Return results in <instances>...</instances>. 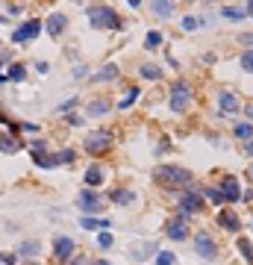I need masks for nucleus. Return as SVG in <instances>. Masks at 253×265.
Wrapping results in <instances>:
<instances>
[{
	"mask_svg": "<svg viewBox=\"0 0 253 265\" xmlns=\"http://www.w3.org/2000/svg\"><path fill=\"white\" fill-rule=\"evenodd\" d=\"M153 177H156L162 186H180V183L192 180V174L186 168H177V165H159V168L153 171Z\"/></svg>",
	"mask_w": 253,
	"mask_h": 265,
	"instance_id": "nucleus-1",
	"label": "nucleus"
},
{
	"mask_svg": "<svg viewBox=\"0 0 253 265\" xmlns=\"http://www.w3.org/2000/svg\"><path fill=\"white\" fill-rule=\"evenodd\" d=\"M83 145L88 153H106L109 147H112V132L106 130H95V132H88L83 139Z\"/></svg>",
	"mask_w": 253,
	"mask_h": 265,
	"instance_id": "nucleus-2",
	"label": "nucleus"
},
{
	"mask_svg": "<svg viewBox=\"0 0 253 265\" xmlns=\"http://www.w3.org/2000/svg\"><path fill=\"white\" fill-rule=\"evenodd\" d=\"M88 21H91V27H121L118 24V15L112 12L109 6H88Z\"/></svg>",
	"mask_w": 253,
	"mask_h": 265,
	"instance_id": "nucleus-3",
	"label": "nucleus"
},
{
	"mask_svg": "<svg viewBox=\"0 0 253 265\" xmlns=\"http://www.w3.org/2000/svg\"><path fill=\"white\" fill-rule=\"evenodd\" d=\"M189 100H192V92H189L186 83L171 85V112H182V109L189 106Z\"/></svg>",
	"mask_w": 253,
	"mask_h": 265,
	"instance_id": "nucleus-4",
	"label": "nucleus"
},
{
	"mask_svg": "<svg viewBox=\"0 0 253 265\" xmlns=\"http://www.w3.org/2000/svg\"><path fill=\"white\" fill-rule=\"evenodd\" d=\"M203 209V201H200V194L194 192V189H186L180 194V212L182 215H192V212H200Z\"/></svg>",
	"mask_w": 253,
	"mask_h": 265,
	"instance_id": "nucleus-5",
	"label": "nucleus"
},
{
	"mask_svg": "<svg viewBox=\"0 0 253 265\" xmlns=\"http://www.w3.org/2000/svg\"><path fill=\"white\" fill-rule=\"evenodd\" d=\"M38 33H41V21H24V24L12 33V41L15 45H24V41H30V38H36Z\"/></svg>",
	"mask_w": 253,
	"mask_h": 265,
	"instance_id": "nucleus-6",
	"label": "nucleus"
},
{
	"mask_svg": "<svg viewBox=\"0 0 253 265\" xmlns=\"http://www.w3.org/2000/svg\"><path fill=\"white\" fill-rule=\"evenodd\" d=\"M77 206H80L83 212H100V209H103V197H97L91 189H83L80 197H77Z\"/></svg>",
	"mask_w": 253,
	"mask_h": 265,
	"instance_id": "nucleus-7",
	"label": "nucleus"
},
{
	"mask_svg": "<svg viewBox=\"0 0 253 265\" xmlns=\"http://www.w3.org/2000/svg\"><path fill=\"white\" fill-rule=\"evenodd\" d=\"M156 253H159L156 241H139V245H133V248H130V256H133L135 262H145V259L156 256Z\"/></svg>",
	"mask_w": 253,
	"mask_h": 265,
	"instance_id": "nucleus-8",
	"label": "nucleus"
},
{
	"mask_svg": "<svg viewBox=\"0 0 253 265\" xmlns=\"http://www.w3.org/2000/svg\"><path fill=\"white\" fill-rule=\"evenodd\" d=\"M194 248H197V253H200L203 259H215V253H218L215 241L209 239V233H197V236H194Z\"/></svg>",
	"mask_w": 253,
	"mask_h": 265,
	"instance_id": "nucleus-9",
	"label": "nucleus"
},
{
	"mask_svg": "<svg viewBox=\"0 0 253 265\" xmlns=\"http://www.w3.org/2000/svg\"><path fill=\"white\" fill-rule=\"evenodd\" d=\"M74 253V241L68 239V236H56V241H53V256L59 259V262H68Z\"/></svg>",
	"mask_w": 253,
	"mask_h": 265,
	"instance_id": "nucleus-10",
	"label": "nucleus"
},
{
	"mask_svg": "<svg viewBox=\"0 0 253 265\" xmlns=\"http://www.w3.org/2000/svg\"><path fill=\"white\" fill-rule=\"evenodd\" d=\"M221 197H224V201H229V204H236V201L241 197L236 177H224V180H221Z\"/></svg>",
	"mask_w": 253,
	"mask_h": 265,
	"instance_id": "nucleus-11",
	"label": "nucleus"
},
{
	"mask_svg": "<svg viewBox=\"0 0 253 265\" xmlns=\"http://www.w3.org/2000/svg\"><path fill=\"white\" fill-rule=\"evenodd\" d=\"M218 224H221L224 230H229V233H239V230H241L239 215H236V212H229V209H224V212L218 215Z\"/></svg>",
	"mask_w": 253,
	"mask_h": 265,
	"instance_id": "nucleus-12",
	"label": "nucleus"
},
{
	"mask_svg": "<svg viewBox=\"0 0 253 265\" xmlns=\"http://www.w3.org/2000/svg\"><path fill=\"white\" fill-rule=\"evenodd\" d=\"M150 12L156 18H171L174 15V0H150Z\"/></svg>",
	"mask_w": 253,
	"mask_h": 265,
	"instance_id": "nucleus-13",
	"label": "nucleus"
},
{
	"mask_svg": "<svg viewBox=\"0 0 253 265\" xmlns=\"http://www.w3.org/2000/svg\"><path fill=\"white\" fill-rule=\"evenodd\" d=\"M0 150H3V153H18V150H21L18 136H15V132H0Z\"/></svg>",
	"mask_w": 253,
	"mask_h": 265,
	"instance_id": "nucleus-14",
	"label": "nucleus"
},
{
	"mask_svg": "<svg viewBox=\"0 0 253 265\" xmlns=\"http://www.w3.org/2000/svg\"><path fill=\"white\" fill-rule=\"evenodd\" d=\"M165 230H168V236H171L174 241H182L186 236H189V230H186V221H180V218L168 221V227H165Z\"/></svg>",
	"mask_w": 253,
	"mask_h": 265,
	"instance_id": "nucleus-15",
	"label": "nucleus"
},
{
	"mask_svg": "<svg viewBox=\"0 0 253 265\" xmlns=\"http://www.w3.org/2000/svg\"><path fill=\"white\" fill-rule=\"evenodd\" d=\"M65 27H68V18H65V15H59V12H56V15H50L48 33H50V36H53V38H59V33H62V30H65Z\"/></svg>",
	"mask_w": 253,
	"mask_h": 265,
	"instance_id": "nucleus-16",
	"label": "nucleus"
},
{
	"mask_svg": "<svg viewBox=\"0 0 253 265\" xmlns=\"http://www.w3.org/2000/svg\"><path fill=\"white\" fill-rule=\"evenodd\" d=\"M218 103H221V109L229 112V115H233V112H239V100H236L233 92H221V95H218Z\"/></svg>",
	"mask_w": 253,
	"mask_h": 265,
	"instance_id": "nucleus-17",
	"label": "nucleus"
},
{
	"mask_svg": "<svg viewBox=\"0 0 253 265\" xmlns=\"http://www.w3.org/2000/svg\"><path fill=\"white\" fill-rule=\"evenodd\" d=\"M85 115H91V118L109 115V100H91V103H85Z\"/></svg>",
	"mask_w": 253,
	"mask_h": 265,
	"instance_id": "nucleus-18",
	"label": "nucleus"
},
{
	"mask_svg": "<svg viewBox=\"0 0 253 265\" xmlns=\"http://www.w3.org/2000/svg\"><path fill=\"white\" fill-rule=\"evenodd\" d=\"M85 189H95V186H100L103 183V168H97V165H91V168L85 171Z\"/></svg>",
	"mask_w": 253,
	"mask_h": 265,
	"instance_id": "nucleus-19",
	"label": "nucleus"
},
{
	"mask_svg": "<svg viewBox=\"0 0 253 265\" xmlns=\"http://www.w3.org/2000/svg\"><path fill=\"white\" fill-rule=\"evenodd\" d=\"M33 159H36L38 168H53V165H59L56 157H50V153H44V150H41V153H33Z\"/></svg>",
	"mask_w": 253,
	"mask_h": 265,
	"instance_id": "nucleus-20",
	"label": "nucleus"
},
{
	"mask_svg": "<svg viewBox=\"0 0 253 265\" xmlns=\"http://www.w3.org/2000/svg\"><path fill=\"white\" fill-rule=\"evenodd\" d=\"M80 224H83V230H97V227H112V221H97V218H88V215H83V218H80Z\"/></svg>",
	"mask_w": 253,
	"mask_h": 265,
	"instance_id": "nucleus-21",
	"label": "nucleus"
},
{
	"mask_svg": "<svg viewBox=\"0 0 253 265\" xmlns=\"http://www.w3.org/2000/svg\"><path fill=\"white\" fill-rule=\"evenodd\" d=\"M139 95H142V89H135V85H133V89H127V95H124V100L118 103V109H127L130 103H135V100H139Z\"/></svg>",
	"mask_w": 253,
	"mask_h": 265,
	"instance_id": "nucleus-22",
	"label": "nucleus"
},
{
	"mask_svg": "<svg viewBox=\"0 0 253 265\" xmlns=\"http://www.w3.org/2000/svg\"><path fill=\"white\" fill-rule=\"evenodd\" d=\"M112 201H115V204H133L135 194L130 192V189H121V192H112Z\"/></svg>",
	"mask_w": 253,
	"mask_h": 265,
	"instance_id": "nucleus-23",
	"label": "nucleus"
},
{
	"mask_svg": "<svg viewBox=\"0 0 253 265\" xmlns=\"http://www.w3.org/2000/svg\"><path fill=\"white\" fill-rule=\"evenodd\" d=\"M24 77H27L24 65H9V71H6V80H15V83H21Z\"/></svg>",
	"mask_w": 253,
	"mask_h": 265,
	"instance_id": "nucleus-24",
	"label": "nucleus"
},
{
	"mask_svg": "<svg viewBox=\"0 0 253 265\" xmlns=\"http://www.w3.org/2000/svg\"><path fill=\"white\" fill-rule=\"evenodd\" d=\"M115 77H118V68H115V65H106V68H103L100 74H95V83H103V80H115Z\"/></svg>",
	"mask_w": 253,
	"mask_h": 265,
	"instance_id": "nucleus-25",
	"label": "nucleus"
},
{
	"mask_svg": "<svg viewBox=\"0 0 253 265\" xmlns=\"http://www.w3.org/2000/svg\"><path fill=\"white\" fill-rule=\"evenodd\" d=\"M18 259H21V256H33V253H38V245L36 241H24V245H18Z\"/></svg>",
	"mask_w": 253,
	"mask_h": 265,
	"instance_id": "nucleus-26",
	"label": "nucleus"
},
{
	"mask_svg": "<svg viewBox=\"0 0 253 265\" xmlns=\"http://www.w3.org/2000/svg\"><path fill=\"white\" fill-rule=\"evenodd\" d=\"M221 15H224V18H229V21H241V18H244V9H236V6H224V9H221Z\"/></svg>",
	"mask_w": 253,
	"mask_h": 265,
	"instance_id": "nucleus-27",
	"label": "nucleus"
},
{
	"mask_svg": "<svg viewBox=\"0 0 253 265\" xmlns=\"http://www.w3.org/2000/svg\"><path fill=\"white\" fill-rule=\"evenodd\" d=\"M236 136H239L241 142H250L253 139V124H239V127H236Z\"/></svg>",
	"mask_w": 253,
	"mask_h": 265,
	"instance_id": "nucleus-28",
	"label": "nucleus"
},
{
	"mask_svg": "<svg viewBox=\"0 0 253 265\" xmlns=\"http://www.w3.org/2000/svg\"><path fill=\"white\" fill-rule=\"evenodd\" d=\"M142 77H145V80H159L162 71H159L156 65H142Z\"/></svg>",
	"mask_w": 253,
	"mask_h": 265,
	"instance_id": "nucleus-29",
	"label": "nucleus"
},
{
	"mask_svg": "<svg viewBox=\"0 0 253 265\" xmlns=\"http://www.w3.org/2000/svg\"><path fill=\"white\" fill-rule=\"evenodd\" d=\"M159 45H162V36H159V33H147V38H145V48H147V50H156Z\"/></svg>",
	"mask_w": 253,
	"mask_h": 265,
	"instance_id": "nucleus-30",
	"label": "nucleus"
},
{
	"mask_svg": "<svg viewBox=\"0 0 253 265\" xmlns=\"http://www.w3.org/2000/svg\"><path fill=\"white\" fill-rule=\"evenodd\" d=\"M174 259H177V256H174L171 251H159L156 253V265H174Z\"/></svg>",
	"mask_w": 253,
	"mask_h": 265,
	"instance_id": "nucleus-31",
	"label": "nucleus"
},
{
	"mask_svg": "<svg viewBox=\"0 0 253 265\" xmlns=\"http://www.w3.org/2000/svg\"><path fill=\"white\" fill-rule=\"evenodd\" d=\"M241 68L253 74V50H244V53H241Z\"/></svg>",
	"mask_w": 253,
	"mask_h": 265,
	"instance_id": "nucleus-32",
	"label": "nucleus"
},
{
	"mask_svg": "<svg viewBox=\"0 0 253 265\" xmlns=\"http://www.w3.org/2000/svg\"><path fill=\"white\" fill-rule=\"evenodd\" d=\"M56 162H65V165H71V162H74V150H71V147L59 150V153H56Z\"/></svg>",
	"mask_w": 253,
	"mask_h": 265,
	"instance_id": "nucleus-33",
	"label": "nucleus"
},
{
	"mask_svg": "<svg viewBox=\"0 0 253 265\" xmlns=\"http://www.w3.org/2000/svg\"><path fill=\"white\" fill-rule=\"evenodd\" d=\"M239 248H241V253H244V259H247V262H253V248H250V241H247V239H239Z\"/></svg>",
	"mask_w": 253,
	"mask_h": 265,
	"instance_id": "nucleus-34",
	"label": "nucleus"
},
{
	"mask_svg": "<svg viewBox=\"0 0 253 265\" xmlns=\"http://www.w3.org/2000/svg\"><path fill=\"white\" fill-rule=\"evenodd\" d=\"M112 241H115L112 233H100V236H97V245H100V248H112Z\"/></svg>",
	"mask_w": 253,
	"mask_h": 265,
	"instance_id": "nucleus-35",
	"label": "nucleus"
},
{
	"mask_svg": "<svg viewBox=\"0 0 253 265\" xmlns=\"http://www.w3.org/2000/svg\"><path fill=\"white\" fill-rule=\"evenodd\" d=\"M203 194L212 201V204H221V201H224V197H221V192H215V189H203Z\"/></svg>",
	"mask_w": 253,
	"mask_h": 265,
	"instance_id": "nucleus-36",
	"label": "nucleus"
},
{
	"mask_svg": "<svg viewBox=\"0 0 253 265\" xmlns=\"http://www.w3.org/2000/svg\"><path fill=\"white\" fill-rule=\"evenodd\" d=\"M197 27H200L197 18H182V30H197Z\"/></svg>",
	"mask_w": 253,
	"mask_h": 265,
	"instance_id": "nucleus-37",
	"label": "nucleus"
},
{
	"mask_svg": "<svg viewBox=\"0 0 253 265\" xmlns=\"http://www.w3.org/2000/svg\"><path fill=\"white\" fill-rule=\"evenodd\" d=\"M74 106H77V97H71V100H65V103L59 106V115H62V112H71Z\"/></svg>",
	"mask_w": 253,
	"mask_h": 265,
	"instance_id": "nucleus-38",
	"label": "nucleus"
},
{
	"mask_svg": "<svg viewBox=\"0 0 253 265\" xmlns=\"http://www.w3.org/2000/svg\"><path fill=\"white\" fill-rule=\"evenodd\" d=\"M3 262H6V265H18V253H6V256H3Z\"/></svg>",
	"mask_w": 253,
	"mask_h": 265,
	"instance_id": "nucleus-39",
	"label": "nucleus"
},
{
	"mask_svg": "<svg viewBox=\"0 0 253 265\" xmlns=\"http://www.w3.org/2000/svg\"><path fill=\"white\" fill-rule=\"evenodd\" d=\"M85 74H88V68H85V65H77V71H74V77L80 80V77H85Z\"/></svg>",
	"mask_w": 253,
	"mask_h": 265,
	"instance_id": "nucleus-40",
	"label": "nucleus"
},
{
	"mask_svg": "<svg viewBox=\"0 0 253 265\" xmlns=\"http://www.w3.org/2000/svg\"><path fill=\"white\" fill-rule=\"evenodd\" d=\"M68 124H71V127H83V118H77V115H71V118H68Z\"/></svg>",
	"mask_w": 253,
	"mask_h": 265,
	"instance_id": "nucleus-41",
	"label": "nucleus"
},
{
	"mask_svg": "<svg viewBox=\"0 0 253 265\" xmlns=\"http://www.w3.org/2000/svg\"><path fill=\"white\" fill-rule=\"evenodd\" d=\"M36 68H38V74H48V71H50V65H48V62H38Z\"/></svg>",
	"mask_w": 253,
	"mask_h": 265,
	"instance_id": "nucleus-42",
	"label": "nucleus"
},
{
	"mask_svg": "<svg viewBox=\"0 0 253 265\" xmlns=\"http://www.w3.org/2000/svg\"><path fill=\"white\" fill-rule=\"evenodd\" d=\"M241 45H247V48L253 50V36H241Z\"/></svg>",
	"mask_w": 253,
	"mask_h": 265,
	"instance_id": "nucleus-43",
	"label": "nucleus"
},
{
	"mask_svg": "<svg viewBox=\"0 0 253 265\" xmlns=\"http://www.w3.org/2000/svg\"><path fill=\"white\" fill-rule=\"evenodd\" d=\"M244 153H250V157H253V139H250V142H244Z\"/></svg>",
	"mask_w": 253,
	"mask_h": 265,
	"instance_id": "nucleus-44",
	"label": "nucleus"
},
{
	"mask_svg": "<svg viewBox=\"0 0 253 265\" xmlns=\"http://www.w3.org/2000/svg\"><path fill=\"white\" fill-rule=\"evenodd\" d=\"M247 15H250V21H253V0H247Z\"/></svg>",
	"mask_w": 253,
	"mask_h": 265,
	"instance_id": "nucleus-45",
	"label": "nucleus"
},
{
	"mask_svg": "<svg viewBox=\"0 0 253 265\" xmlns=\"http://www.w3.org/2000/svg\"><path fill=\"white\" fill-rule=\"evenodd\" d=\"M127 3H130V6H139V3H142V0H127Z\"/></svg>",
	"mask_w": 253,
	"mask_h": 265,
	"instance_id": "nucleus-46",
	"label": "nucleus"
},
{
	"mask_svg": "<svg viewBox=\"0 0 253 265\" xmlns=\"http://www.w3.org/2000/svg\"><path fill=\"white\" fill-rule=\"evenodd\" d=\"M247 115H250V124H253V106H247Z\"/></svg>",
	"mask_w": 253,
	"mask_h": 265,
	"instance_id": "nucleus-47",
	"label": "nucleus"
},
{
	"mask_svg": "<svg viewBox=\"0 0 253 265\" xmlns=\"http://www.w3.org/2000/svg\"><path fill=\"white\" fill-rule=\"evenodd\" d=\"M91 265H109V262H103V259H97V262H91Z\"/></svg>",
	"mask_w": 253,
	"mask_h": 265,
	"instance_id": "nucleus-48",
	"label": "nucleus"
},
{
	"mask_svg": "<svg viewBox=\"0 0 253 265\" xmlns=\"http://www.w3.org/2000/svg\"><path fill=\"white\" fill-rule=\"evenodd\" d=\"M247 174H250V177H253V162H250V168H247Z\"/></svg>",
	"mask_w": 253,
	"mask_h": 265,
	"instance_id": "nucleus-49",
	"label": "nucleus"
},
{
	"mask_svg": "<svg viewBox=\"0 0 253 265\" xmlns=\"http://www.w3.org/2000/svg\"><path fill=\"white\" fill-rule=\"evenodd\" d=\"M0 24H3V15H0Z\"/></svg>",
	"mask_w": 253,
	"mask_h": 265,
	"instance_id": "nucleus-50",
	"label": "nucleus"
},
{
	"mask_svg": "<svg viewBox=\"0 0 253 265\" xmlns=\"http://www.w3.org/2000/svg\"><path fill=\"white\" fill-rule=\"evenodd\" d=\"M0 262H3V253H0Z\"/></svg>",
	"mask_w": 253,
	"mask_h": 265,
	"instance_id": "nucleus-51",
	"label": "nucleus"
},
{
	"mask_svg": "<svg viewBox=\"0 0 253 265\" xmlns=\"http://www.w3.org/2000/svg\"><path fill=\"white\" fill-rule=\"evenodd\" d=\"M33 265H36V262H33Z\"/></svg>",
	"mask_w": 253,
	"mask_h": 265,
	"instance_id": "nucleus-52",
	"label": "nucleus"
}]
</instances>
